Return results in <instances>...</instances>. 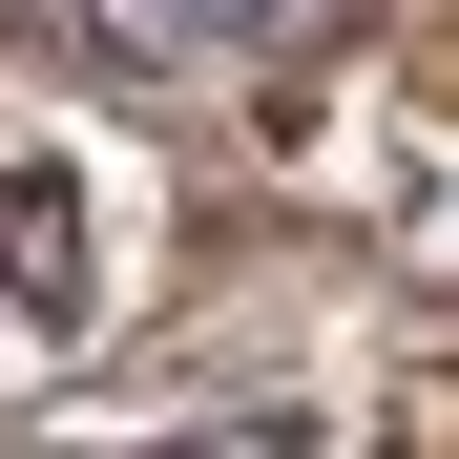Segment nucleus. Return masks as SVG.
<instances>
[{
  "mask_svg": "<svg viewBox=\"0 0 459 459\" xmlns=\"http://www.w3.org/2000/svg\"><path fill=\"white\" fill-rule=\"evenodd\" d=\"M84 292H105V230H84V188L42 168V146H0V334H84Z\"/></svg>",
  "mask_w": 459,
  "mask_h": 459,
  "instance_id": "obj_1",
  "label": "nucleus"
},
{
  "mask_svg": "<svg viewBox=\"0 0 459 459\" xmlns=\"http://www.w3.org/2000/svg\"><path fill=\"white\" fill-rule=\"evenodd\" d=\"M105 42H146V63H292V42H334L355 0H84Z\"/></svg>",
  "mask_w": 459,
  "mask_h": 459,
  "instance_id": "obj_2",
  "label": "nucleus"
}]
</instances>
